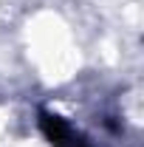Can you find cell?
I'll use <instances>...</instances> for the list:
<instances>
[{"mask_svg":"<svg viewBox=\"0 0 144 147\" xmlns=\"http://www.w3.org/2000/svg\"><path fill=\"white\" fill-rule=\"evenodd\" d=\"M42 130H45V136L51 139V144H57V147H82L79 139H73L71 127H68L59 116L45 113V116H42Z\"/></svg>","mask_w":144,"mask_h":147,"instance_id":"obj_1","label":"cell"}]
</instances>
